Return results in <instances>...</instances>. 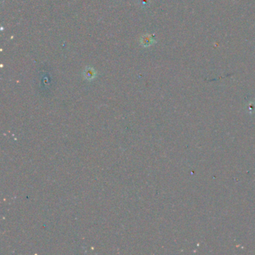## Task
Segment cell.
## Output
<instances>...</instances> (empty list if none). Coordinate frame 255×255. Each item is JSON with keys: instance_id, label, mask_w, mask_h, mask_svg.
Returning a JSON list of instances; mask_svg holds the SVG:
<instances>
[{"instance_id": "cell-1", "label": "cell", "mask_w": 255, "mask_h": 255, "mask_svg": "<svg viewBox=\"0 0 255 255\" xmlns=\"http://www.w3.org/2000/svg\"><path fill=\"white\" fill-rule=\"evenodd\" d=\"M94 74H95L94 71L91 68L87 69V70H86V71L85 72V77L87 79H91V78H93L94 76Z\"/></svg>"}]
</instances>
